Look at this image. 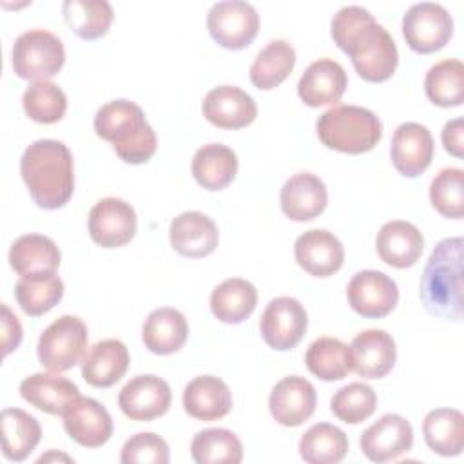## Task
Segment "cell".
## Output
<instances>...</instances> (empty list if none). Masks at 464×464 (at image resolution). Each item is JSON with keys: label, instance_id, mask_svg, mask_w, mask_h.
<instances>
[{"label": "cell", "instance_id": "ba28073f", "mask_svg": "<svg viewBox=\"0 0 464 464\" xmlns=\"http://www.w3.org/2000/svg\"><path fill=\"white\" fill-rule=\"evenodd\" d=\"M453 34L450 11L435 2L413 4L402 16V36L410 49L430 54L442 49Z\"/></svg>", "mask_w": 464, "mask_h": 464}, {"label": "cell", "instance_id": "7402d4cb", "mask_svg": "<svg viewBox=\"0 0 464 464\" xmlns=\"http://www.w3.org/2000/svg\"><path fill=\"white\" fill-rule=\"evenodd\" d=\"M279 201L283 214L292 221H310L326 208L328 190L319 176L297 172L285 181Z\"/></svg>", "mask_w": 464, "mask_h": 464}, {"label": "cell", "instance_id": "4316f807", "mask_svg": "<svg viewBox=\"0 0 464 464\" xmlns=\"http://www.w3.org/2000/svg\"><path fill=\"white\" fill-rule=\"evenodd\" d=\"M129 350L120 339L98 341L82 362V377L94 388L114 386L129 368Z\"/></svg>", "mask_w": 464, "mask_h": 464}, {"label": "cell", "instance_id": "5bb4252c", "mask_svg": "<svg viewBox=\"0 0 464 464\" xmlns=\"http://www.w3.org/2000/svg\"><path fill=\"white\" fill-rule=\"evenodd\" d=\"M359 444L368 460L388 462L411 450L413 428L402 415L386 413L362 431Z\"/></svg>", "mask_w": 464, "mask_h": 464}, {"label": "cell", "instance_id": "9a60e30c", "mask_svg": "<svg viewBox=\"0 0 464 464\" xmlns=\"http://www.w3.org/2000/svg\"><path fill=\"white\" fill-rule=\"evenodd\" d=\"M317 393L310 381L299 375L283 377L270 392L268 408L276 422L295 428L312 417L315 411Z\"/></svg>", "mask_w": 464, "mask_h": 464}, {"label": "cell", "instance_id": "d4e9b609", "mask_svg": "<svg viewBox=\"0 0 464 464\" xmlns=\"http://www.w3.org/2000/svg\"><path fill=\"white\" fill-rule=\"evenodd\" d=\"M183 408L198 420H218L232 410V392L223 379L199 375L185 386Z\"/></svg>", "mask_w": 464, "mask_h": 464}, {"label": "cell", "instance_id": "f1b7e54d", "mask_svg": "<svg viewBox=\"0 0 464 464\" xmlns=\"http://www.w3.org/2000/svg\"><path fill=\"white\" fill-rule=\"evenodd\" d=\"M187 337L188 323L185 315L172 306L152 310L141 326L143 344L156 355H170L181 350Z\"/></svg>", "mask_w": 464, "mask_h": 464}, {"label": "cell", "instance_id": "ac0fdd59", "mask_svg": "<svg viewBox=\"0 0 464 464\" xmlns=\"http://www.w3.org/2000/svg\"><path fill=\"white\" fill-rule=\"evenodd\" d=\"M62 417L67 435L83 448H100L112 435V419L96 399L80 395Z\"/></svg>", "mask_w": 464, "mask_h": 464}, {"label": "cell", "instance_id": "8d00e7d4", "mask_svg": "<svg viewBox=\"0 0 464 464\" xmlns=\"http://www.w3.org/2000/svg\"><path fill=\"white\" fill-rule=\"evenodd\" d=\"M190 455L198 464H239L243 460V444L230 430L207 428L194 435Z\"/></svg>", "mask_w": 464, "mask_h": 464}, {"label": "cell", "instance_id": "30bf717a", "mask_svg": "<svg viewBox=\"0 0 464 464\" xmlns=\"http://www.w3.org/2000/svg\"><path fill=\"white\" fill-rule=\"evenodd\" d=\"M308 328V315L304 306L288 295L272 299L259 321V332L263 341L277 350L286 352L295 348L304 337Z\"/></svg>", "mask_w": 464, "mask_h": 464}, {"label": "cell", "instance_id": "ab89813d", "mask_svg": "<svg viewBox=\"0 0 464 464\" xmlns=\"http://www.w3.org/2000/svg\"><path fill=\"white\" fill-rule=\"evenodd\" d=\"M424 91L439 107H459L464 102V65L459 60H442L430 67Z\"/></svg>", "mask_w": 464, "mask_h": 464}, {"label": "cell", "instance_id": "83f0119b", "mask_svg": "<svg viewBox=\"0 0 464 464\" xmlns=\"http://www.w3.org/2000/svg\"><path fill=\"white\" fill-rule=\"evenodd\" d=\"M60 248L42 234H25L13 241L9 248V265L20 276L53 274L60 266Z\"/></svg>", "mask_w": 464, "mask_h": 464}, {"label": "cell", "instance_id": "277c9868", "mask_svg": "<svg viewBox=\"0 0 464 464\" xmlns=\"http://www.w3.org/2000/svg\"><path fill=\"white\" fill-rule=\"evenodd\" d=\"M94 130L102 140L112 143L120 160L130 165L149 161L158 149L156 132L145 120L141 107L125 98L112 100L98 109Z\"/></svg>", "mask_w": 464, "mask_h": 464}, {"label": "cell", "instance_id": "7c38bea8", "mask_svg": "<svg viewBox=\"0 0 464 464\" xmlns=\"http://www.w3.org/2000/svg\"><path fill=\"white\" fill-rule=\"evenodd\" d=\"M346 299L355 314L368 319H379L395 308L399 301V288L384 272L361 270L350 279L346 286Z\"/></svg>", "mask_w": 464, "mask_h": 464}, {"label": "cell", "instance_id": "f35d334b", "mask_svg": "<svg viewBox=\"0 0 464 464\" xmlns=\"http://www.w3.org/2000/svg\"><path fill=\"white\" fill-rule=\"evenodd\" d=\"M14 297L27 315L38 317L60 303L63 297V281L54 272L20 277L14 286Z\"/></svg>", "mask_w": 464, "mask_h": 464}, {"label": "cell", "instance_id": "44dd1931", "mask_svg": "<svg viewBox=\"0 0 464 464\" xmlns=\"http://www.w3.org/2000/svg\"><path fill=\"white\" fill-rule=\"evenodd\" d=\"M348 85V76L341 63L330 58L312 62L299 78L297 94L308 107L337 103Z\"/></svg>", "mask_w": 464, "mask_h": 464}, {"label": "cell", "instance_id": "d590c367", "mask_svg": "<svg viewBox=\"0 0 464 464\" xmlns=\"http://www.w3.org/2000/svg\"><path fill=\"white\" fill-rule=\"evenodd\" d=\"M304 362L317 379L341 381L352 372V350L341 339L319 337L308 346Z\"/></svg>", "mask_w": 464, "mask_h": 464}, {"label": "cell", "instance_id": "f546056e", "mask_svg": "<svg viewBox=\"0 0 464 464\" xmlns=\"http://www.w3.org/2000/svg\"><path fill=\"white\" fill-rule=\"evenodd\" d=\"M190 169L203 188L223 190L237 174V156L223 143H207L196 150Z\"/></svg>", "mask_w": 464, "mask_h": 464}, {"label": "cell", "instance_id": "ffe728a7", "mask_svg": "<svg viewBox=\"0 0 464 464\" xmlns=\"http://www.w3.org/2000/svg\"><path fill=\"white\" fill-rule=\"evenodd\" d=\"M203 116L219 129H243L257 116V105L250 94L236 85H219L207 92Z\"/></svg>", "mask_w": 464, "mask_h": 464}, {"label": "cell", "instance_id": "ee69618b", "mask_svg": "<svg viewBox=\"0 0 464 464\" xmlns=\"http://www.w3.org/2000/svg\"><path fill=\"white\" fill-rule=\"evenodd\" d=\"M170 460L165 439L156 433L141 431L125 440L120 462L121 464H167Z\"/></svg>", "mask_w": 464, "mask_h": 464}, {"label": "cell", "instance_id": "6da1fadb", "mask_svg": "<svg viewBox=\"0 0 464 464\" xmlns=\"http://www.w3.org/2000/svg\"><path fill=\"white\" fill-rule=\"evenodd\" d=\"M332 38L353 63L355 72L372 83L393 76L399 53L392 34L361 5H344L332 18Z\"/></svg>", "mask_w": 464, "mask_h": 464}, {"label": "cell", "instance_id": "bcb514c9", "mask_svg": "<svg viewBox=\"0 0 464 464\" xmlns=\"http://www.w3.org/2000/svg\"><path fill=\"white\" fill-rule=\"evenodd\" d=\"M462 134H464V121H462V118L450 120L444 125V129H442V145L455 158H462V154H464Z\"/></svg>", "mask_w": 464, "mask_h": 464}, {"label": "cell", "instance_id": "1f68e13d", "mask_svg": "<svg viewBox=\"0 0 464 464\" xmlns=\"http://www.w3.org/2000/svg\"><path fill=\"white\" fill-rule=\"evenodd\" d=\"M428 448L442 457H455L464 448V417L455 408H435L422 420Z\"/></svg>", "mask_w": 464, "mask_h": 464}, {"label": "cell", "instance_id": "3957f363", "mask_svg": "<svg viewBox=\"0 0 464 464\" xmlns=\"http://www.w3.org/2000/svg\"><path fill=\"white\" fill-rule=\"evenodd\" d=\"M420 301L440 319H462V237L437 243L420 277Z\"/></svg>", "mask_w": 464, "mask_h": 464}, {"label": "cell", "instance_id": "9c48e42d", "mask_svg": "<svg viewBox=\"0 0 464 464\" xmlns=\"http://www.w3.org/2000/svg\"><path fill=\"white\" fill-rule=\"evenodd\" d=\"M207 27L216 44L230 51H239L254 42L259 31V14L248 2L225 0L210 7Z\"/></svg>", "mask_w": 464, "mask_h": 464}, {"label": "cell", "instance_id": "8fae6325", "mask_svg": "<svg viewBox=\"0 0 464 464\" xmlns=\"http://www.w3.org/2000/svg\"><path fill=\"white\" fill-rule=\"evenodd\" d=\"M87 227L96 245L118 248L134 237L138 219L130 203L120 198H103L91 208Z\"/></svg>", "mask_w": 464, "mask_h": 464}, {"label": "cell", "instance_id": "f6af8a7d", "mask_svg": "<svg viewBox=\"0 0 464 464\" xmlns=\"http://www.w3.org/2000/svg\"><path fill=\"white\" fill-rule=\"evenodd\" d=\"M22 341V324L18 317L9 310L7 304H2V348L4 357L18 348Z\"/></svg>", "mask_w": 464, "mask_h": 464}, {"label": "cell", "instance_id": "d6a6232c", "mask_svg": "<svg viewBox=\"0 0 464 464\" xmlns=\"http://www.w3.org/2000/svg\"><path fill=\"white\" fill-rule=\"evenodd\" d=\"M38 420L20 408L2 411V453L13 462L25 460L40 442Z\"/></svg>", "mask_w": 464, "mask_h": 464}, {"label": "cell", "instance_id": "7a4b0ae2", "mask_svg": "<svg viewBox=\"0 0 464 464\" xmlns=\"http://www.w3.org/2000/svg\"><path fill=\"white\" fill-rule=\"evenodd\" d=\"M20 174L40 208H62L74 192L72 154L58 140L33 141L20 158Z\"/></svg>", "mask_w": 464, "mask_h": 464}, {"label": "cell", "instance_id": "7dc6e473", "mask_svg": "<svg viewBox=\"0 0 464 464\" xmlns=\"http://www.w3.org/2000/svg\"><path fill=\"white\" fill-rule=\"evenodd\" d=\"M49 459H65V460H71L67 455H56V453H49V455H42L38 459V462H47Z\"/></svg>", "mask_w": 464, "mask_h": 464}, {"label": "cell", "instance_id": "e0dca14e", "mask_svg": "<svg viewBox=\"0 0 464 464\" xmlns=\"http://www.w3.org/2000/svg\"><path fill=\"white\" fill-rule=\"evenodd\" d=\"M297 265L315 277L334 276L344 261V248L337 236L324 228H312L301 234L294 245Z\"/></svg>", "mask_w": 464, "mask_h": 464}, {"label": "cell", "instance_id": "4fadbf2b", "mask_svg": "<svg viewBox=\"0 0 464 464\" xmlns=\"http://www.w3.org/2000/svg\"><path fill=\"white\" fill-rule=\"evenodd\" d=\"M172 392L165 379L158 375H136L118 393L120 410L138 422H149L167 413Z\"/></svg>", "mask_w": 464, "mask_h": 464}, {"label": "cell", "instance_id": "603a6c76", "mask_svg": "<svg viewBox=\"0 0 464 464\" xmlns=\"http://www.w3.org/2000/svg\"><path fill=\"white\" fill-rule=\"evenodd\" d=\"M172 248L185 257H205L212 254L219 241L216 223L203 212L188 210L176 216L169 228Z\"/></svg>", "mask_w": 464, "mask_h": 464}, {"label": "cell", "instance_id": "b9f144b4", "mask_svg": "<svg viewBox=\"0 0 464 464\" xmlns=\"http://www.w3.org/2000/svg\"><path fill=\"white\" fill-rule=\"evenodd\" d=\"M375 408L377 395L373 388L364 382H350L339 388L330 401L332 413L346 424H359L366 420Z\"/></svg>", "mask_w": 464, "mask_h": 464}, {"label": "cell", "instance_id": "e575fe53", "mask_svg": "<svg viewBox=\"0 0 464 464\" xmlns=\"http://www.w3.org/2000/svg\"><path fill=\"white\" fill-rule=\"evenodd\" d=\"M346 433L330 422H317L310 426L299 440V455L308 464H337L346 457Z\"/></svg>", "mask_w": 464, "mask_h": 464}, {"label": "cell", "instance_id": "d6986e66", "mask_svg": "<svg viewBox=\"0 0 464 464\" xmlns=\"http://www.w3.org/2000/svg\"><path fill=\"white\" fill-rule=\"evenodd\" d=\"M352 370L362 379H382L392 372L397 359L393 337L384 330H364L350 344Z\"/></svg>", "mask_w": 464, "mask_h": 464}, {"label": "cell", "instance_id": "60d3db41", "mask_svg": "<svg viewBox=\"0 0 464 464\" xmlns=\"http://www.w3.org/2000/svg\"><path fill=\"white\" fill-rule=\"evenodd\" d=\"M24 112L38 123H56L67 111L65 92L53 82H33L22 96Z\"/></svg>", "mask_w": 464, "mask_h": 464}, {"label": "cell", "instance_id": "74e56055", "mask_svg": "<svg viewBox=\"0 0 464 464\" xmlns=\"http://www.w3.org/2000/svg\"><path fill=\"white\" fill-rule=\"evenodd\" d=\"M62 11L71 31L83 40L103 36L114 18L111 4L105 0H65Z\"/></svg>", "mask_w": 464, "mask_h": 464}, {"label": "cell", "instance_id": "cb8c5ba5", "mask_svg": "<svg viewBox=\"0 0 464 464\" xmlns=\"http://www.w3.org/2000/svg\"><path fill=\"white\" fill-rule=\"evenodd\" d=\"M375 248L386 265L393 268H410L422 254L424 237L410 221L395 219L381 227L377 232Z\"/></svg>", "mask_w": 464, "mask_h": 464}, {"label": "cell", "instance_id": "8992f818", "mask_svg": "<svg viewBox=\"0 0 464 464\" xmlns=\"http://www.w3.org/2000/svg\"><path fill=\"white\" fill-rule=\"evenodd\" d=\"M65 62L62 40L45 29L22 33L13 45V69L22 80L44 82L58 74Z\"/></svg>", "mask_w": 464, "mask_h": 464}, {"label": "cell", "instance_id": "4dcf8cb0", "mask_svg": "<svg viewBox=\"0 0 464 464\" xmlns=\"http://www.w3.org/2000/svg\"><path fill=\"white\" fill-rule=\"evenodd\" d=\"M257 290L241 277H230L219 283L210 294V310L216 319L227 324H239L256 310Z\"/></svg>", "mask_w": 464, "mask_h": 464}, {"label": "cell", "instance_id": "2e32d148", "mask_svg": "<svg viewBox=\"0 0 464 464\" xmlns=\"http://www.w3.org/2000/svg\"><path fill=\"white\" fill-rule=\"evenodd\" d=\"M433 149L435 145L428 127L415 121L401 123L392 138V163L399 174L417 178L430 167Z\"/></svg>", "mask_w": 464, "mask_h": 464}, {"label": "cell", "instance_id": "484cf974", "mask_svg": "<svg viewBox=\"0 0 464 464\" xmlns=\"http://www.w3.org/2000/svg\"><path fill=\"white\" fill-rule=\"evenodd\" d=\"M20 395L31 406L45 413L63 415L80 397V390L65 377L54 373H33L20 382Z\"/></svg>", "mask_w": 464, "mask_h": 464}, {"label": "cell", "instance_id": "7bdbcfd3", "mask_svg": "<svg viewBox=\"0 0 464 464\" xmlns=\"http://www.w3.org/2000/svg\"><path fill=\"white\" fill-rule=\"evenodd\" d=\"M430 201L440 216L460 219L464 216V170L442 169L431 179Z\"/></svg>", "mask_w": 464, "mask_h": 464}, {"label": "cell", "instance_id": "52a82bcc", "mask_svg": "<svg viewBox=\"0 0 464 464\" xmlns=\"http://www.w3.org/2000/svg\"><path fill=\"white\" fill-rule=\"evenodd\" d=\"M87 341L85 323L76 315H62L42 332L36 353L49 372L60 373L71 370L83 359Z\"/></svg>", "mask_w": 464, "mask_h": 464}, {"label": "cell", "instance_id": "836d02e7", "mask_svg": "<svg viewBox=\"0 0 464 464\" xmlns=\"http://www.w3.org/2000/svg\"><path fill=\"white\" fill-rule=\"evenodd\" d=\"M295 65V49L286 40L268 42L250 65V82L261 89L270 91L281 85Z\"/></svg>", "mask_w": 464, "mask_h": 464}, {"label": "cell", "instance_id": "5b68a950", "mask_svg": "<svg viewBox=\"0 0 464 464\" xmlns=\"http://www.w3.org/2000/svg\"><path fill=\"white\" fill-rule=\"evenodd\" d=\"M315 130L321 143L344 154L372 150L382 136V125L375 112L359 105H335L324 111Z\"/></svg>", "mask_w": 464, "mask_h": 464}]
</instances>
